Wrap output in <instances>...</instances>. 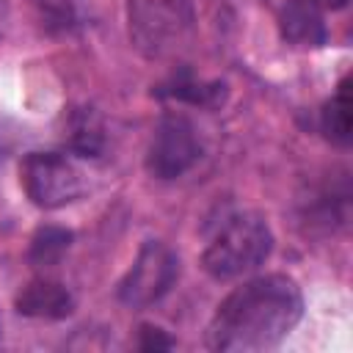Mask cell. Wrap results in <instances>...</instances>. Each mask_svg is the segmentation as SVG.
I'll list each match as a JSON object with an SVG mask.
<instances>
[{
    "instance_id": "1",
    "label": "cell",
    "mask_w": 353,
    "mask_h": 353,
    "mask_svg": "<svg viewBox=\"0 0 353 353\" xmlns=\"http://www.w3.org/2000/svg\"><path fill=\"white\" fill-rule=\"evenodd\" d=\"M303 298L284 273H268L234 287L207 325V345L221 353H254L279 345L301 320Z\"/></svg>"
},
{
    "instance_id": "2",
    "label": "cell",
    "mask_w": 353,
    "mask_h": 353,
    "mask_svg": "<svg viewBox=\"0 0 353 353\" xmlns=\"http://www.w3.org/2000/svg\"><path fill=\"white\" fill-rule=\"evenodd\" d=\"M127 30L143 58L165 61L182 52L193 39V0H127Z\"/></svg>"
},
{
    "instance_id": "3",
    "label": "cell",
    "mask_w": 353,
    "mask_h": 353,
    "mask_svg": "<svg viewBox=\"0 0 353 353\" xmlns=\"http://www.w3.org/2000/svg\"><path fill=\"white\" fill-rule=\"evenodd\" d=\"M273 248L270 226L259 215H237L212 237L201 254V265L212 279H237L256 270Z\"/></svg>"
},
{
    "instance_id": "4",
    "label": "cell",
    "mask_w": 353,
    "mask_h": 353,
    "mask_svg": "<svg viewBox=\"0 0 353 353\" xmlns=\"http://www.w3.org/2000/svg\"><path fill=\"white\" fill-rule=\"evenodd\" d=\"M19 182L28 199L41 210H58L83 196L80 168L58 152H30L19 165Z\"/></svg>"
},
{
    "instance_id": "5",
    "label": "cell",
    "mask_w": 353,
    "mask_h": 353,
    "mask_svg": "<svg viewBox=\"0 0 353 353\" xmlns=\"http://www.w3.org/2000/svg\"><path fill=\"white\" fill-rule=\"evenodd\" d=\"M176 273H179L176 254L160 240H146L135 262L119 281V301L127 303L130 309L152 306L171 290Z\"/></svg>"
},
{
    "instance_id": "6",
    "label": "cell",
    "mask_w": 353,
    "mask_h": 353,
    "mask_svg": "<svg viewBox=\"0 0 353 353\" xmlns=\"http://www.w3.org/2000/svg\"><path fill=\"white\" fill-rule=\"evenodd\" d=\"M199 154L201 143L193 124L179 113H168L157 121L154 135L149 141L146 171L157 179H176L199 160Z\"/></svg>"
},
{
    "instance_id": "7",
    "label": "cell",
    "mask_w": 353,
    "mask_h": 353,
    "mask_svg": "<svg viewBox=\"0 0 353 353\" xmlns=\"http://www.w3.org/2000/svg\"><path fill=\"white\" fill-rule=\"evenodd\" d=\"M14 306L25 317H39V320H61L69 317L74 309V295L66 290V284L52 281V279H33L28 281L17 298Z\"/></svg>"
},
{
    "instance_id": "8",
    "label": "cell",
    "mask_w": 353,
    "mask_h": 353,
    "mask_svg": "<svg viewBox=\"0 0 353 353\" xmlns=\"http://www.w3.org/2000/svg\"><path fill=\"white\" fill-rule=\"evenodd\" d=\"M281 33L287 41L298 47H320L325 44V22L317 6L309 0H290L281 11Z\"/></svg>"
},
{
    "instance_id": "9",
    "label": "cell",
    "mask_w": 353,
    "mask_h": 353,
    "mask_svg": "<svg viewBox=\"0 0 353 353\" xmlns=\"http://www.w3.org/2000/svg\"><path fill=\"white\" fill-rule=\"evenodd\" d=\"M320 124L323 132L334 141V143H350V130H353V99H350V85L347 80L339 83L336 94L323 105L320 113Z\"/></svg>"
},
{
    "instance_id": "10",
    "label": "cell",
    "mask_w": 353,
    "mask_h": 353,
    "mask_svg": "<svg viewBox=\"0 0 353 353\" xmlns=\"http://www.w3.org/2000/svg\"><path fill=\"white\" fill-rule=\"evenodd\" d=\"M66 146L80 157H97L102 152L105 135H102V124H99L97 113L80 110L72 116L69 132H66Z\"/></svg>"
},
{
    "instance_id": "11",
    "label": "cell",
    "mask_w": 353,
    "mask_h": 353,
    "mask_svg": "<svg viewBox=\"0 0 353 353\" xmlns=\"http://www.w3.org/2000/svg\"><path fill=\"white\" fill-rule=\"evenodd\" d=\"M69 243H72V232H66L61 226H44L30 240V262L50 268L66 254Z\"/></svg>"
},
{
    "instance_id": "12",
    "label": "cell",
    "mask_w": 353,
    "mask_h": 353,
    "mask_svg": "<svg viewBox=\"0 0 353 353\" xmlns=\"http://www.w3.org/2000/svg\"><path fill=\"white\" fill-rule=\"evenodd\" d=\"M165 94H171L176 99H185V102H193V105H215L218 99H223V85H218V83H196V80H188V77H176Z\"/></svg>"
},
{
    "instance_id": "13",
    "label": "cell",
    "mask_w": 353,
    "mask_h": 353,
    "mask_svg": "<svg viewBox=\"0 0 353 353\" xmlns=\"http://www.w3.org/2000/svg\"><path fill=\"white\" fill-rule=\"evenodd\" d=\"M141 350H163V347H171L174 342L160 331V328H152V325H143L141 328Z\"/></svg>"
},
{
    "instance_id": "14",
    "label": "cell",
    "mask_w": 353,
    "mask_h": 353,
    "mask_svg": "<svg viewBox=\"0 0 353 353\" xmlns=\"http://www.w3.org/2000/svg\"><path fill=\"white\" fill-rule=\"evenodd\" d=\"M36 3L44 6L47 11H58V14H63L69 8V0H36Z\"/></svg>"
},
{
    "instance_id": "15",
    "label": "cell",
    "mask_w": 353,
    "mask_h": 353,
    "mask_svg": "<svg viewBox=\"0 0 353 353\" xmlns=\"http://www.w3.org/2000/svg\"><path fill=\"white\" fill-rule=\"evenodd\" d=\"M309 3L317 8H345L347 6V0H309Z\"/></svg>"
},
{
    "instance_id": "16",
    "label": "cell",
    "mask_w": 353,
    "mask_h": 353,
    "mask_svg": "<svg viewBox=\"0 0 353 353\" xmlns=\"http://www.w3.org/2000/svg\"><path fill=\"white\" fill-rule=\"evenodd\" d=\"M6 11H8V3H6V0H0V22L6 19Z\"/></svg>"
}]
</instances>
